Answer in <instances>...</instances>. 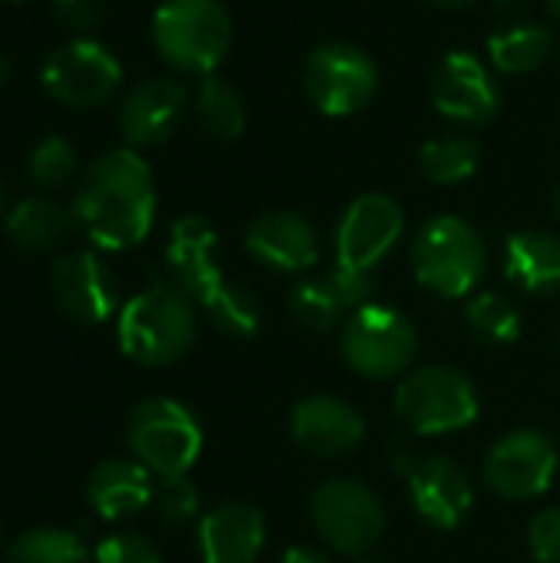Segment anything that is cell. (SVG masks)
<instances>
[{"label":"cell","mask_w":560,"mask_h":563,"mask_svg":"<svg viewBox=\"0 0 560 563\" xmlns=\"http://www.w3.org/2000/svg\"><path fill=\"white\" fill-rule=\"evenodd\" d=\"M73 221L102 251L142 244L155 221V178L135 148L102 152L73 195Z\"/></svg>","instance_id":"obj_1"},{"label":"cell","mask_w":560,"mask_h":563,"mask_svg":"<svg viewBox=\"0 0 560 563\" xmlns=\"http://www.w3.org/2000/svg\"><path fill=\"white\" fill-rule=\"evenodd\" d=\"M119 350L139 366L178 363L198 336L191 297L175 284H152L119 310Z\"/></svg>","instance_id":"obj_2"},{"label":"cell","mask_w":560,"mask_h":563,"mask_svg":"<svg viewBox=\"0 0 560 563\" xmlns=\"http://www.w3.org/2000/svg\"><path fill=\"white\" fill-rule=\"evenodd\" d=\"M231 16L218 0H165L152 16L155 53L185 76H215L231 49Z\"/></svg>","instance_id":"obj_3"},{"label":"cell","mask_w":560,"mask_h":563,"mask_svg":"<svg viewBox=\"0 0 560 563\" xmlns=\"http://www.w3.org/2000/svg\"><path fill=\"white\" fill-rule=\"evenodd\" d=\"M485 271L488 247L469 221L455 214H436L419 228L413 241V274L436 297H469L482 284Z\"/></svg>","instance_id":"obj_4"},{"label":"cell","mask_w":560,"mask_h":563,"mask_svg":"<svg viewBox=\"0 0 560 563\" xmlns=\"http://www.w3.org/2000/svg\"><path fill=\"white\" fill-rule=\"evenodd\" d=\"M201 426L188 406L168 396L139 402L129 416V449L158 478H182L201 455Z\"/></svg>","instance_id":"obj_5"},{"label":"cell","mask_w":560,"mask_h":563,"mask_svg":"<svg viewBox=\"0 0 560 563\" xmlns=\"http://www.w3.org/2000/svg\"><path fill=\"white\" fill-rule=\"evenodd\" d=\"M396 416L419 435L462 432L479 419L472 379L452 366H422L396 389Z\"/></svg>","instance_id":"obj_6"},{"label":"cell","mask_w":560,"mask_h":563,"mask_svg":"<svg viewBox=\"0 0 560 563\" xmlns=\"http://www.w3.org/2000/svg\"><path fill=\"white\" fill-rule=\"evenodd\" d=\"M304 92L317 112L330 119L356 115L366 109L380 86V69L373 56L353 43L333 40L310 49L304 59Z\"/></svg>","instance_id":"obj_7"},{"label":"cell","mask_w":560,"mask_h":563,"mask_svg":"<svg viewBox=\"0 0 560 563\" xmlns=\"http://www.w3.org/2000/svg\"><path fill=\"white\" fill-rule=\"evenodd\" d=\"M343 360L366 379H393L409 369L419 350V333L399 310L366 303L343 327Z\"/></svg>","instance_id":"obj_8"},{"label":"cell","mask_w":560,"mask_h":563,"mask_svg":"<svg viewBox=\"0 0 560 563\" xmlns=\"http://www.w3.org/2000/svg\"><path fill=\"white\" fill-rule=\"evenodd\" d=\"M40 82L53 102L69 109H92L109 102L122 86V63L102 43L76 36L46 56Z\"/></svg>","instance_id":"obj_9"},{"label":"cell","mask_w":560,"mask_h":563,"mask_svg":"<svg viewBox=\"0 0 560 563\" xmlns=\"http://www.w3.org/2000/svg\"><path fill=\"white\" fill-rule=\"evenodd\" d=\"M320 538L350 558H363L376 548L386 531L383 501L353 478H333L317 488L310 505Z\"/></svg>","instance_id":"obj_10"},{"label":"cell","mask_w":560,"mask_h":563,"mask_svg":"<svg viewBox=\"0 0 560 563\" xmlns=\"http://www.w3.org/2000/svg\"><path fill=\"white\" fill-rule=\"evenodd\" d=\"M429 96L436 112L455 125H485L502 109V89L492 69L469 49H452L439 59Z\"/></svg>","instance_id":"obj_11"},{"label":"cell","mask_w":560,"mask_h":563,"mask_svg":"<svg viewBox=\"0 0 560 563\" xmlns=\"http://www.w3.org/2000/svg\"><path fill=\"white\" fill-rule=\"evenodd\" d=\"M558 475V449L545 432L518 429L498 439L485 459V485L508 501H531L551 488Z\"/></svg>","instance_id":"obj_12"},{"label":"cell","mask_w":560,"mask_h":563,"mask_svg":"<svg viewBox=\"0 0 560 563\" xmlns=\"http://www.w3.org/2000/svg\"><path fill=\"white\" fill-rule=\"evenodd\" d=\"M403 221V208L389 195L370 191L353 198L337 228V261L373 274L376 264L396 247Z\"/></svg>","instance_id":"obj_13"},{"label":"cell","mask_w":560,"mask_h":563,"mask_svg":"<svg viewBox=\"0 0 560 563\" xmlns=\"http://www.w3.org/2000/svg\"><path fill=\"white\" fill-rule=\"evenodd\" d=\"M50 290L56 307L76 323H106L119 307L112 271L92 251H69L53 261Z\"/></svg>","instance_id":"obj_14"},{"label":"cell","mask_w":560,"mask_h":563,"mask_svg":"<svg viewBox=\"0 0 560 563\" xmlns=\"http://www.w3.org/2000/svg\"><path fill=\"white\" fill-rule=\"evenodd\" d=\"M188 109V92L178 79L152 76L135 82L119 102V132L129 148H152L175 135Z\"/></svg>","instance_id":"obj_15"},{"label":"cell","mask_w":560,"mask_h":563,"mask_svg":"<svg viewBox=\"0 0 560 563\" xmlns=\"http://www.w3.org/2000/svg\"><path fill=\"white\" fill-rule=\"evenodd\" d=\"M376 294V280L370 271H356L347 264H333L323 277L304 280L290 294V313L317 333L333 330L347 313H356Z\"/></svg>","instance_id":"obj_16"},{"label":"cell","mask_w":560,"mask_h":563,"mask_svg":"<svg viewBox=\"0 0 560 563\" xmlns=\"http://www.w3.org/2000/svg\"><path fill=\"white\" fill-rule=\"evenodd\" d=\"M409 501L419 515L436 531H455L465 515L472 511L475 488L472 478L462 465L452 459H426L413 468L409 475Z\"/></svg>","instance_id":"obj_17"},{"label":"cell","mask_w":560,"mask_h":563,"mask_svg":"<svg viewBox=\"0 0 560 563\" xmlns=\"http://www.w3.org/2000/svg\"><path fill=\"white\" fill-rule=\"evenodd\" d=\"M244 247L257 264L287 274L310 271L320 261V241L314 224L304 214L284 208L257 214L244 234Z\"/></svg>","instance_id":"obj_18"},{"label":"cell","mask_w":560,"mask_h":563,"mask_svg":"<svg viewBox=\"0 0 560 563\" xmlns=\"http://www.w3.org/2000/svg\"><path fill=\"white\" fill-rule=\"evenodd\" d=\"M215 247H218V234L198 214L178 218L168 231L165 267L172 274V284L198 303H205L224 284V274L215 264Z\"/></svg>","instance_id":"obj_19"},{"label":"cell","mask_w":560,"mask_h":563,"mask_svg":"<svg viewBox=\"0 0 560 563\" xmlns=\"http://www.w3.org/2000/svg\"><path fill=\"white\" fill-rule=\"evenodd\" d=\"M290 435L304 452L317 459H337V455L353 452L363 442L366 422L347 399L310 396L294 406Z\"/></svg>","instance_id":"obj_20"},{"label":"cell","mask_w":560,"mask_h":563,"mask_svg":"<svg viewBox=\"0 0 560 563\" xmlns=\"http://www.w3.org/2000/svg\"><path fill=\"white\" fill-rule=\"evenodd\" d=\"M264 515L244 501H224L198 525V551L205 563H254L264 551Z\"/></svg>","instance_id":"obj_21"},{"label":"cell","mask_w":560,"mask_h":563,"mask_svg":"<svg viewBox=\"0 0 560 563\" xmlns=\"http://www.w3.org/2000/svg\"><path fill=\"white\" fill-rule=\"evenodd\" d=\"M152 472L132 459H106L89 472L86 482V501L106 521L139 515L145 505H152Z\"/></svg>","instance_id":"obj_22"},{"label":"cell","mask_w":560,"mask_h":563,"mask_svg":"<svg viewBox=\"0 0 560 563\" xmlns=\"http://www.w3.org/2000/svg\"><path fill=\"white\" fill-rule=\"evenodd\" d=\"M505 274L525 294L548 297L560 290V238L551 231H518L505 244Z\"/></svg>","instance_id":"obj_23"},{"label":"cell","mask_w":560,"mask_h":563,"mask_svg":"<svg viewBox=\"0 0 560 563\" xmlns=\"http://www.w3.org/2000/svg\"><path fill=\"white\" fill-rule=\"evenodd\" d=\"M69 221H73V211L59 208L53 198L30 195V198L17 201V205L7 211L3 231H7V238H10L20 251L40 254V251L56 247V244L66 238Z\"/></svg>","instance_id":"obj_24"},{"label":"cell","mask_w":560,"mask_h":563,"mask_svg":"<svg viewBox=\"0 0 560 563\" xmlns=\"http://www.w3.org/2000/svg\"><path fill=\"white\" fill-rule=\"evenodd\" d=\"M551 53H554V33L541 23H515L488 36V59L505 76H525L545 66Z\"/></svg>","instance_id":"obj_25"},{"label":"cell","mask_w":560,"mask_h":563,"mask_svg":"<svg viewBox=\"0 0 560 563\" xmlns=\"http://www.w3.org/2000/svg\"><path fill=\"white\" fill-rule=\"evenodd\" d=\"M482 162V145L469 135L449 132L439 139H429L419 148V172L432 181V185H462L479 172Z\"/></svg>","instance_id":"obj_26"},{"label":"cell","mask_w":560,"mask_h":563,"mask_svg":"<svg viewBox=\"0 0 560 563\" xmlns=\"http://www.w3.org/2000/svg\"><path fill=\"white\" fill-rule=\"evenodd\" d=\"M195 115L215 139H238L248 125L244 96L221 76H205L195 89Z\"/></svg>","instance_id":"obj_27"},{"label":"cell","mask_w":560,"mask_h":563,"mask_svg":"<svg viewBox=\"0 0 560 563\" xmlns=\"http://www.w3.org/2000/svg\"><path fill=\"white\" fill-rule=\"evenodd\" d=\"M3 563H92V554L66 528H33L10 544Z\"/></svg>","instance_id":"obj_28"},{"label":"cell","mask_w":560,"mask_h":563,"mask_svg":"<svg viewBox=\"0 0 560 563\" xmlns=\"http://www.w3.org/2000/svg\"><path fill=\"white\" fill-rule=\"evenodd\" d=\"M205 313L211 317V323L224 333V336H254L261 327V303L248 287H238L231 280H224L205 303Z\"/></svg>","instance_id":"obj_29"},{"label":"cell","mask_w":560,"mask_h":563,"mask_svg":"<svg viewBox=\"0 0 560 563\" xmlns=\"http://www.w3.org/2000/svg\"><path fill=\"white\" fill-rule=\"evenodd\" d=\"M465 323L469 330L492 343V346H508L521 336V313L518 307L502 297V294H479L465 307Z\"/></svg>","instance_id":"obj_30"},{"label":"cell","mask_w":560,"mask_h":563,"mask_svg":"<svg viewBox=\"0 0 560 563\" xmlns=\"http://www.w3.org/2000/svg\"><path fill=\"white\" fill-rule=\"evenodd\" d=\"M73 172H76V152L63 135L40 139L26 155V178L43 191L63 188L73 178Z\"/></svg>","instance_id":"obj_31"},{"label":"cell","mask_w":560,"mask_h":563,"mask_svg":"<svg viewBox=\"0 0 560 563\" xmlns=\"http://www.w3.org/2000/svg\"><path fill=\"white\" fill-rule=\"evenodd\" d=\"M152 505L165 525H185L198 515L201 498H198V488L182 475V478H162V485L152 495Z\"/></svg>","instance_id":"obj_32"},{"label":"cell","mask_w":560,"mask_h":563,"mask_svg":"<svg viewBox=\"0 0 560 563\" xmlns=\"http://www.w3.org/2000/svg\"><path fill=\"white\" fill-rule=\"evenodd\" d=\"M96 563H162L155 544L135 531H119L99 541Z\"/></svg>","instance_id":"obj_33"},{"label":"cell","mask_w":560,"mask_h":563,"mask_svg":"<svg viewBox=\"0 0 560 563\" xmlns=\"http://www.w3.org/2000/svg\"><path fill=\"white\" fill-rule=\"evenodd\" d=\"M528 544L538 563H560V508H548L531 521Z\"/></svg>","instance_id":"obj_34"},{"label":"cell","mask_w":560,"mask_h":563,"mask_svg":"<svg viewBox=\"0 0 560 563\" xmlns=\"http://www.w3.org/2000/svg\"><path fill=\"white\" fill-rule=\"evenodd\" d=\"M53 16L66 30L86 36L102 23V0H53Z\"/></svg>","instance_id":"obj_35"},{"label":"cell","mask_w":560,"mask_h":563,"mask_svg":"<svg viewBox=\"0 0 560 563\" xmlns=\"http://www.w3.org/2000/svg\"><path fill=\"white\" fill-rule=\"evenodd\" d=\"M281 563H333L327 554H320V551H314V548H290Z\"/></svg>","instance_id":"obj_36"},{"label":"cell","mask_w":560,"mask_h":563,"mask_svg":"<svg viewBox=\"0 0 560 563\" xmlns=\"http://www.w3.org/2000/svg\"><path fill=\"white\" fill-rule=\"evenodd\" d=\"M10 73H13V63H10V56H7V53L0 49V86H3L7 79H10Z\"/></svg>","instance_id":"obj_37"},{"label":"cell","mask_w":560,"mask_h":563,"mask_svg":"<svg viewBox=\"0 0 560 563\" xmlns=\"http://www.w3.org/2000/svg\"><path fill=\"white\" fill-rule=\"evenodd\" d=\"M429 3H436V7H442V10H462V7H469L472 0H429Z\"/></svg>","instance_id":"obj_38"},{"label":"cell","mask_w":560,"mask_h":563,"mask_svg":"<svg viewBox=\"0 0 560 563\" xmlns=\"http://www.w3.org/2000/svg\"><path fill=\"white\" fill-rule=\"evenodd\" d=\"M492 3H495L498 10H505V13H508V10H518V7H521L525 0H492Z\"/></svg>","instance_id":"obj_39"},{"label":"cell","mask_w":560,"mask_h":563,"mask_svg":"<svg viewBox=\"0 0 560 563\" xmlns=\"http://www.w3.org/2000/svg\"><path fill=\"white\" fill-rule=\"evenodd\" d=\"M545 3H548V10H551V13L560 20V0H545Z\"/></svg>","instance_id":"obj_40"},{"label":"cell","mask_w":560,"mask_h":563,"mask_svg":"<svg viewBox=\"0 0 560 563\" xmlns=\"http://www.w3.org/2000/svg\"><path fill=\"white\" fill-rule=\"evenodd\" d=\"M554 214H558V218H560V188H558V191H554Z\"/></svg>","instance_id":"obj_41"},{"label":"cell","mask_w":560,"mask_h":563,"mask_svg":"<svg viewBox=\"0 0 560 563\" xmlns=\"http://www.w3.org/2000/svg\"><path fill=\"white\" fill-rule=\"evenodd\" d=\"M3 201H7V188H3V181H0V208H3Z\"/></svg>","instance_id":"obj_42"},{"label":"cell","mask_w":560,"mask_h":563,"mask_svg":"<svg viewBox=\"0 0 560 563\" xmlns=\"http://www.w3.org/2000/svg\"><path fill=\"white\" fill-rule=\"evenodd\" d=\"M360 563H386V561H380V558H363Z\"/></svg>","instance_id":"obj_43"},{"label":"cell","mask_w":560,"mask_h":563,"mask_svg":"<svg viewBox=\"0 0 560 563\" xmlns=\"http://www.w3.org/2000/svg\"><path fill=\"white\" fill-rule=\"evenodd\" d=\"M13 3H17V0H13Z\"/></svg>","instance_id":"obj_44"}]
</instances>
